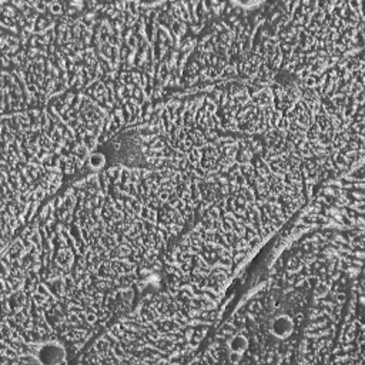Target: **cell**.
<instances>
[{
    "instance_id": "obj_1",
    "label": "cell",
    "mask_w": 365,
    "mask_h": 365,
    "mask_svg": "<svg viewBox=\"0 0 365 365\" xmlns=\"http://www.w3.org/2000/svg\"><path fill=\"white\" fill-rule=\"evenodd\" d=\"M86 166L92 170V171H94V173H100L103 170L104 166H106V156H104L103 153H100V151H93L89 156Z\"/></svg>"
}]
</instances>
